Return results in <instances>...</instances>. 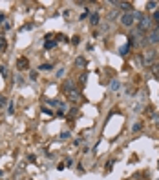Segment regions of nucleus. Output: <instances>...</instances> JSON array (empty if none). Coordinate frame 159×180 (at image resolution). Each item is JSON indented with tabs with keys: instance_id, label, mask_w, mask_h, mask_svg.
Segmentation results:
<instances>
[{
	"instance_id": "1",
	"label": "nucleus",
	"mask_w": 159,
	"mask_h": 180,
	"mask_svg": "<svg viewBox=\"0 0 159 180\" xmlns=\"http://www.w3.org/2000/svg\"><path fill=\"white\" fill-rule=\"evenodd\" d=\"M121 24L126 26V27H132L135 24V16H134V11H128V13H124L121 16Z\"/></svg>"
},
{
	"instance_id": "2",
	"label": "nucleus",
	"mask_w": 159,
	"mask_h": 180,
	"mask_svg": "<svg viewBox=\"0 0 159 180\" xmlns=\"http://www.w3.org/2000/svg\"><path fill=\"white\" fill-rule=\"evenodd\" d=\"M145 42H146V44H157V42H159V29H154V31H152Z\"/></svg>"
},
{
	"instance_id": "3",
	"label": "nucleus",
	"mask_w": 159,
	"mask_h": 180,
	"mask_svg": "<svg viewBox=\"0 0 159 180\" xmlns=\"http://www.w3.org/2000/svg\"><path fill=\"white\" fill-rule=\"evenodd\" d=\"M16 67H19L20 71H22V69H27V67H29V62H27L26 56H20V58L16 60Z\"/></svg>"
},
{
	"instance_id": "4",
	"label": "nucleus",
	"mask_w": 159,
	"mask_h": 180,
	"mask_svg": "<svg viewBox=\"0 0 159 180\" xmlns=\"http://www.w3.org/2000/svg\"><path fill=\"white\" fill-rule=\"evenodd\" d=\"M68 98H70V100H79V98H81V93L77 89H70L68 91Z\"/></svg>"
},
{
	"instance_id": "5",
	"label": "nucleus",
	"mask_w": 159,
	"mask_h": 180,
	"mask_svg": "<svg viewBox=\"0 0 159 180\" xmlns=\"http://www.w3.org/2000/svg\"><path fill=\"white\" fill-rule=\"evenodd\" d=\"M154 58H156V51H148V53L145 55V62H146V64H150Z\"/></svg>"
},
{
	"instance_id": "6",
	"label": "nucleus",
	"mask_w": 159,
	"mask_h": 180,
	"mask_svg": "<svg viewBox=\"0 0 159 180\" xmlns=\"http://www.w3.org/2000/svg\"><path fill=\"white\" fill-rule=\"evenodd\" d=\"M128 49H130V44H126V46H123V48H121V49H119V55H121V56H124V55H126V53H128Z\"/></svg>"
},
{
	"instance_id": "7",
	"label": "nucleus",
	"mask_w": 159,
	"mask_h": 180,
	"mask_svg": "<svg viewBox=\"0 0 159 180\" xmlns=\"http://www.w3.org/2000/svg\"><path fill=\"white\" fill-rule=\"evenodd\" d=\"M119 88H121V84H119L117 80H112V84H110V89H112V91H117Z\"/></svg>"
},
{
	"instance_id": "8",
	"label": "nucleus",
	"mask_w": 159,
	"mask_h": 180,
	"mask_svg": "<svg viewBox=\"0 0 159 180\" xmlns=\"http://www.w3.org/2000/svg\"><path fill=\"white\" fill-rule=\"evenodd\" d=\"M75 64H77V66H79V67H84V66H86V60H84V58H82V56H79V58L75 60Z\"/></svg>"
},
{
	"instance_id": "9",
	"label": "nucleus",
	"mask_w": 159,
	"mask_h": 180,
	"mask_svg": "<svg viewBox=\"0 0 159 180\" xmlns=\"http://www.w3.org/2000/svg\"><path fill=\"white\" fill-rule=\"evenodd\" d=\"M141 129H143V122H137V124H134V127H132V131H135V133L141 131Z\"/></svg>"
},
{
	"instance_id": "10",
	"label": "nucleus",
	"mask_w": 159,
	"mask_h": 180,
	"mask_svg": "<svg viewBox=\"0 0 159 180\" xmlns=\"http://www.w3.org/2000/svg\"><path fill=\"white\" fill-rule=\"evenodd\" d=\"M38 69H40V71H49V69H51V64H42V66H38Z\"/></svg>"
},
{
	"instance_id": "11",
	"label": "nucleus",
	"mask_w": 159,
	"mask_h": 180,
	"mask_svg": "<svg viewBox=\"0 0 159 180\" xmlns=\"http://www.w3.org/2000/svg\"><path fill=\"white\" fill-rule=\"evenodd\" d=\"M44 48H46V49H51V48H55V42H53V40H48V42L44 44Z\"/></svg>"
},
{
	"instance_id": "12",
	"label": "nucleus",
	"mask_w": 159,
	"mask_h": 180,
	"mask_svg": "<svg viewBox=\"0 0 159 180\" xmlns=\"http://www.w3.org/2000/svg\"><path fill=\"white\" fill-rule=\"evenodd\" d=\"M92 24L95 26V24H99V15L95 13V15H92Z\"/></svg>"
},
{
	"instance_id": "13",
	"label": "nucleus",
	"mask_w": 159,
	"mask_h": 180,
	"mask_svg": "<svg viewBox=\"0 0 159 180\" xmlns=\"http://www.w3.org/2000/svg\"><path fill=\"white\" fill-rule=\"evenodd\" d=\"M156 2H146V9H156Z\"/></svg>"
},
{
	"instance_id": "14",
	"label": "nucleus",
	"mask_w": 159,
	"mask_h": 180,
	"mask_svg": "<svg viewBox=\"0 0 159 180\" xmlns=\"http://www.w3.org/2000/svg\"><path fill=\"white\" fill-rule=\"evenodd\" d=\"M4 49H5V40H4V38H0V53H2Z\"/></svg>"
},
{
	"instance_id": "15",
	"label": "nucleus",
	"mask_w": 159,
	"mask_h": 180,
	"mask_svg": "<svg viewBox=\"0 0 159 180\" xmlns=\"http://www.w3.org/2000/svg\"><path fill=\"white\" fill-rule=\"evenodd\" d=\"M154 20H156V24H159V11H156V13H154Z\"/></svg>"
},
{
	"instance_id": "16",
	"label": "nucleus",
	"mask_w": 159,
	"mask_h": 180,
	"mask_svg": "<svg viewBox=\"0 0 159 180\" xmlns=\"http://www.w3.org/2000/svg\"><path fill=\"white\" fill-rule=\"evenodd\" d=\"M0 73H2V75H8V69H5V66H0Z\"/></svg>"
},
{
	"instance_id": "17",
	"label": "nucleus",
	"mask_w": 159,
	"mask_h": 180,
	"mask_svg": "<svg viewBox=\"0 0 159 180\" xmlns=\"http://www.w3.org/2000/svg\"><path fill=\"white\" fill-rule=\"evenodd\" d=\"M9 113H15V104H9V109H8Z\"/></svg>"
},
{
	"instance_id": "18",
	"label": "nucleus",
	"mask_w": 159,
	"mask_h": 180,
	"mask_svg": "<svg viewBox=\"0 0 159 180\" xmlns=\"http://www.w3.org/2000/svg\"><path fill=\"white\" fill-rule=\"evenodd\" d=\"M4 104H5V98H4L2 95H0V107H2V106H4Z\"/></svg>"
},
{
	"instance_id": "19",
	"label": "nucleus",
	"mask_w": 159,
	"mask_h": 180,
	"mask_svg": "<svg viewBox=\"0 0 159 180\" xmlns=\"http://www.w3.org/2000/svg\"><path fill=\"white\" fill-rule=\"evenodd\" d=\"M112 166H113V160H110V162H108V166H106V169H108V171H110V169H112Z\"/></svg>"
},
{
	"instance_id": "20",
	"label": "nucleus",
	"mask_w": 159,
	"mask_h": 180,
	"mask_svg": "<svg viewBox=\"0 0 159 180\" xmlns=\"http://www.w3.org/2000/svg\"><path fill=\"white\" fill-rule=\"evenodd\" d=\"M4 18H5V16H4V15H2V13H0V22H2V20H4Z\"/></svg>"
},
{
	"instance_id": "21",
	"label": "nucleus",
	"mask_w": 159,
	"mask_h": 180,
	"mask_svg": "<svg viewBox=\"0 0 159 180\" xmlns=\"http://www.w3.org/2000/svg\"><path fill=\"white\" fill-rule=\"evenodd\" d=\"M0 175H2V171H0Z\"/></svg>"
}]
</instances>
